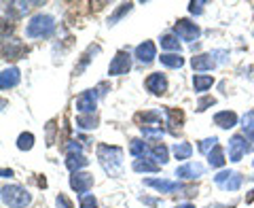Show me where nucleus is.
Returning <instances> with one entry per match:
<instances>
[{"mask_svg": "<svg viewBox=\"0 0 254 208\" xmlns=\"http://www.w3.org/2000/svg\"><path fill=\"white\" fill-rule=\"evenodd\" d=\"M98 159L104 172L110 177H119L123 170V149L117 145H100L98 147Z\"/></svg>", "mask_w": 254, "mask_h": 208, "instance_id": "nucleus-1", "label": "nucleus"}, {"mask_svg": "<svg viewBox=\"0 0 254 208\" xmlns=\"http://www.w3.org/2000/svg\"><path fill=\"white\" fill-rule=\"evenodd\" d=\"M53 32H55V19H53V15H47V13L34 15L26 26L28 38H49Z\"/></svg>", "mask_w": 254, "mask_h": 208, "instance_id": "nucleus-2", "label": "nucleus"}, {"mask_svg": "<svg viewBox=\"0 0 254 208\" xmlns=\"http://www.w3.org/2000/svg\"><path fill=\"white\" fill-rule=\"evenodd\" d=\"M144 185L157 189L159 194H178V196H185V198L197 196V187L182 185V183H174V181H165V179H144Z\"/></svg>", "mask_w": 254, "mask_h": 208, "instance_id": "nucleus-3", "label": "nucleus"}, {"mask_svg": "<svg viewBox=\"0 0 254 208\" xmlns=\"http://www.w3.org/2000/svg\"><path fill=\"white\" fill-rule=\"evenodd\" d=\"M32 202V196L21 185H4L2 187V204L9 208H26Z\"/></svg>", "mask_w": 254, "mask_h": 208, "instance_id": "nucleus-4", "label": "nucleus"}, {"mask_svg": "<svg viewBox=\"0 0 254 208\" xmlns=\"http://www.w3.org/2000/svg\"><path fill=\"white\" fill-rule=\"evenodd\" d=\"M252 149H254V145L244 134H235V136H231V140H229V159H231V162H242V157L246 153H250Z\"/></svg>", "mask_w": 254, "mask_h": 208, "instance_id": "nucleus-5", "label": "nucleus"}, {"mask_svg": "<svg viewBox=\"0 0 254 208\" xmlns=\"http://www.w3.org/2000/svg\"><path fill=\"white\" fill-rule=\"evenodd\" d=\"M174 34H176L180 41H187V43H193L201 36V28L197 26L195 21L190 19H178L174 23Z\"/></svg>", "mask_w": 254, "mask_h": 208, "instance_id": "nucleus-6", "label": "nucleus"}, {"mask_svg": "<svg viewBox=\"0 0 254 208\" xmlns=\"http://www.w3.org/2000/svg\"><path fill=\"white\" fill-rule=\"evenodd\" d=\"M214 183H216L220 189H225V191H237L242 187L244 177L240 172H233V170H220L216 177H214Z\"/></svg>", "mask_w": 254, "mask_h": 208, "instance_id": "nucleus-7", "label": "nucleus"}, {"mask_svg": "<svg viewBox=\"0 0 254 208\" xmlns=\"http://www.w3.org/2000/svg\"><path fill=\"white\" fill-rule=\"evenodd\" d=\"M131 70V55L127 51H117L113 62L108 64V75L110 77H121Z\"/></svg>", "mask_w": 254, "mask_h": 208, "instance_id": "nucleus-8", "label": "nucleus"}, {"mask_svg": "<svg viewBox=\"0 0 254 208\" xmlns=\"http://www.w3.org/2000/svg\"><path fill=\"white\" fill-rule=\"evenodd\" d=\"M95 106H98V90H85L83 94H78L76 110L81 115H93Z\"/></svg>", "mask_w": 254, "mask_h": 208, "instance_id": "nucleus-9", "label": "nucleus"}, {"mask_svg": "<svg viewBox=\"0 0 254 208\" xmlns=\"http://www.w3.org/2000/svg\"><path fill=\"white\" fill-rule=\"evenodd\" d=\"M70 187H72V191H76L78 198L89 194V189L93 187V174H89V172H74L72 177H70Z\"/></svg>", "mask_w": 254, "mask_h": 208, "instance_id": "nucleus-10", "label": "nucleus"}, {"mask_svg": "<svg viewBox=\"0 0 254 208\" xmlns=\"http://www.w3.org/2000/svg\"><path fill=\"white\" fill-rule=\"evenodd\" d=\"M2 55L4 60H21L26 55V45L17 38H6L2 41Z\"/></svg>", "mask_w": 254, "mask_h": 208, "instance_id": "nucleus-11", "label": "nucleus"}, {"mask_svg": "<svg viewBox=\"0 0 254 208\" xmlns=\"http://www.w3.org/2000/svg\"><path fill=\"white\" fill-rule=\"evenodd\" d=\"M144 85L153 96H163L165 92H168V77H165L163 73H153V75L146 77Z\"/></svg>", "mask_w": 254, "mask_h": 208, "instance_id": "nucleus-12", "label": "nucleus"}, {"mask_svg": "<svg viewBox=\"0 0 254 208\" xmlns=\"http://www.w3.org/2000/svg\"><path fill=\"white\" fill-rule=\"evenodd\" d=\"M205 172V166L199 162H187L185 166L176 168V177L178 179H185V181H193V179H199L203 177Z\"/></svg>", "mask_w": 254, "mask_h": 208, "instance_id": "nucleus-13", "label": "nucleus"}, {"mask_svg": "<svg viewBox=\"0 0 254 208\" xmlns=\"http://www.w3.org/2000/svg\"><path fill=\"white\" fill-rule=\"evenodd\" d=\"M133 55H136V60L140 64L148 66V64L155 62V58H157V47H155L153 41H144V43H140L136 49H133Z\"/></svg>", "mask_w": 254, "mask_h": 208, "instance_id": "nucleus-14", "label": "nucleus"}, {"mask_svg": "<svg viewBox=\"0 0 254 208\" xmlns=\"http://www.w3.org/2000/svg\"><path fill=\"white\" fill-rule=\"evenodd\" d=\"M21 81V73L17 66H9L2 70V75H0V90L6 92V90H13V87H17Z\"/></svg>", "mask_w": 254, "mask_h": 208, "instance_id": "nucleus-15", "label": "nucleus"}, {"mask_svg": "<svg viewBox=\"0 0 254 208\" xmlns=\"http://www.w3.org/2000/svg\"><path fill=\"white\" fill-rule=\"evenodd\" d=\"M190 66L197 73H208V70L216 68V60H214L212 53H199V55H193L190 58Z\"/></svg>", "mask_w": 254, "mask_h": 208, "instance_id": "nucleus-16", "label": "nucleus"}, {"mask_svg": "<svg viewBox=\"0 0 254 208\" xmlns=\"http://www.w3.org/2000/svg\"><path fill=\"white\" fill-rule=\"evenodd\" d=\"M163 113H165V123L170 125V132H172V134H178V130L182 127V121H185V115H182V110H180V108H170V106H165Z\"/></svg>", "mask_w": 254, "mask_h": 208, "instance_id": "nucleus-17", "label": "nucleus"}, {"mask_svg": "<svg viewBox=\"0 0 254 208\" xmlns=\"http://www.w3.org/2000/svg\"><path fill=\"white\" fill-rule=\"evenodd\" d=\"M89 166V159H87L83 153H66V168L70 172H81L83 168Z\"/></svg>", "mask_w": 254, "mask_h": 208, "instance_id": "nucleus-18", "label": "nucleus"}, {"mask_svg": "<svg viewBox=\"0 0 254 208\" xmlns=\"http://www.w3.org/2000/svg\"><path fill=\"white\" fill-rule=\"evenodd\" d=\"M214 123L222 127V130H231V127L237 125V115L233 110H220V113L214 115Z\"/></svg>", "mask_w": 254, "mask_h": 208, "instance_id": "nucleus-19", "label": "nucleus"}, {"mask_svg": "<svg viewBox=\"0 0 254 208\" xmlns=\"http://www.w3.org/2000/svg\"><path fill=\"white\" fill-rule=\"evenodd\" d=\"M133 172H159V170H161V166H159L157 162H155V159L153 157H140V159H136V162H133Z\"/></svg>", "mask_w": 254, "mask_h": 208, "instance_id": "nucleus-20", "label": "nucleus"}, {"mask_svg": "<svg viewBox=\"0 0 254 208\" xmlns=\"http://www.w3.org/2000/svg\"><path fill=\"white\" fill-rule=\"evenodd\" d=\"M140 132H142V136H144V138H148V140H159V138H163L165 127H163V121H159V123L142 125Z\"/></svg>", "mask_w": 254, "mask_h": 208, "instance_id": "nucleus-21", "label": "nucleus"}, {"mask_svg": "<svg viewBox=\"0 0 254 208\" xmlns=\"http://www.w3.org/2000/svg\"><path fill=\"white\" fill-rule=\"evenodd\" d=\"M148 153H150V157H153L159 166L170 162V149L165 147V145H161V142H155V145L148 149Z\"/></svg>", "mask_w": 254, "mask_h": 208, "instance_id": "nucleus-22", "label": "nucleus"}, {"mask_svg": "<svg viewBox=\"0 0 254 208\" xmlns=\"http://www.w3.org/2000/svg\"><path fill=\"white\" fill-rule=\"evenodd\" d=\"M159 62H161L165 68H172V70H178L185 66V58H182L180 53H161Z\"/></svg>", "mask_w": 254, "mask_h": 208, "instance_id": "nucleus-23", "label": "nucleus"}, {"mask_svg": "<svg viewBox=\"0 0 254 208\" xmlns=\"http://www.w3.org/2000/svg\"><path fill=\"white\" fill-rule=\"evenodd\" d=\"M214 85V77L212 75H195L193 77V90L197 94H205Z\"/></svg>", "mask_w": 254, "mask_h": 208, "instance_id": "nucleus-24", "label": "nucleus"}, {"mask_svg": "<svg viewBox=\"0 0 254 208\" xmlns=\"http://www.w3.org/2000/svg\"><path fill=\"white\" fill-rule=\"evenodd\" d=\"M172 153L176 159H180V162H187V159H190V155H193V145H190V142H185V140L176 142L172 149Z\"/></svg>", "mask_w": 254, "mask_h": 208, "instance_id": "nucleus-25", "label": "nucleus"}, {"mask_svg": "<svg viewBox=\"0 0 254 208\" xmlns=\"http://www.w3.org/2000/svg\"><path fill=\"white\" fill-rule=\"evenodd\" d=\"M159 45H161V49H165L168 53H180V43H178L176 34H163L159 38Z\"/></svg>", "mask_w": 254, "mask_h": 208, "instance_id": "nucleus-26", "label": "nucleus"}, {"mask_svg": "<svg viewBox=\"0 0 254 208\" xmlns=\"http://www.w3.org/2000/svg\"><path fill=\"white\" fill-rule=\"evenodd\" d=\"M208 164H210V168H222L227 164V159H225V151H222V147L220 145H216L214 147L210 153H208Z\"/></svg>", "mask_w": 254, "mask_h": 208, "instance_id": "nucleus-27", "label": "nucleus"}, {"mask_svg": "<svg viewBox=\"0 0 254 208\" xmlns=\"http://www.w3.org/2000/svg\"><path fill=\"white\" fill-rule=\"evenodd\" d=\"M146 149H148V145H146V140H142V138H133V140L129 142V155L136 157V159L144 157Z\"/></svg>", "mask_w": 254, "mask_h": 208, "instance_id": "nucleus-28", "label": "nucleus"}, {"mask_svg": "<svg viewBox=\"0 0 254 208\" xmlns=\"http://www.w3.org/2000/svg\"><path fill=\"white\" fill-rule=\"evenodd\" d=\"M131 9H133V4H131V2H123V4H119V6H117V11L108 17V26H115V23H117L119 19H123L125 15L129 13Z\"/></svg>", "mask_w": 254, "mask_h": 208, "instance_id": "nucleus-29", "label": "nucleus"}, {"mask_svg": "<svg viewBox=\"0 0 254 208\" xmlns=\"http://www.w3.org/2000/svg\"><path fill=\"white\" fill-rule=\"evenodd\" d=\"M76 127H81V130H95V127H98V117L95 115H78Z\"/></svg>", "mask_w": 254, "mask_h": 208, "instance_id": "nucleus-30", "label": "nucleus"}, {"mask_svg": "<svg viewBox=\"0 0 254 208\" xmlns=\"http://www.w3.org/2000/svg\"><path fill=\"white\" fill-rule=\"evenodd\" d=\"M95 53H100V47H98V45H91L89 49L85 51V55H83L81 64H78V66L74 68V75H81V73H83V70H85V66H87V64L91 62V55H95Z\"/></svg>", "mask_w": 254, "mask_h": 208, "instance_id": "nucleus-31", "label": "nucleus"}, {"mask_svg": "<svg viewBox=\"0 0 254 208\" xmlns=\"http://www.w3.org/2000/svg\"><path fill=\"white\" fill-rule=\"evenodd\" d=\"M244 136L254 145V110L244 117Z\"/></svg>", "mask_w": 254, "mask_h": 208, "instance_id": "nucleus-32", "label": "nucleus"}, {"mask_svg": "<svg viewBox=\"0 0 254 208\" xmlns=\"http://www.w3.org/2000/svg\"><path fill=\"white\" fill-rule=\"evenodd\" d=\"M32 147H34V134H32V132L19 134V138H17V149H19V151H30Z\"/></svg>", "mask_w": 254, "mask_h": 208, "instance_id": "nucleus-33", "label": "nucleus"}, {"mask_svg": "<svg viewBox=\"0 0 254 208\" xmlns=\"http://www.w3.org/2000/svg\"><path fill=\"white\" fill-rule=\"evenodd\" d=\"M216 145H218V138H216V136H212V138H205V140H201V142H199V151H201V153L208 155L210 151H212L214 147H216Z\"/></svg>", "mask_w": 254, "mask_h": 208, "instance_id": "nucleus-34", "label": "nucleus"}, {"mask_svg": "<svg viewBox=\"0 0 254 208\" xmlns=\"http://www.w3.org/2000/svg\"><path fill=\"white\" fill-rule=\"evenodd\" d=\"M78 204H81V208H98V200H95L91 194H85L78 198Z\"/></svg>", "mask_w": 254, "mask_h": 208, "instance_id": "nucleus-35", "label": "nucleus"}, {"mask_svg": "<svg viewBox=\"0 0 254 208\" xmlns=\"http://www.w3.org/2000/svg\"><path fill=\"white\" fill-rule=\"evenodd\" d=\"M216 104V100L212 98V96H201L199 98V102H197V113H203L208 106H214Z\"/></svg>", "mask_w": 254, "mask_h": 208, "instance_id": "nucleus-36", "label": "nucleus"}, {"mask_svg": "<svg viewBox=\"0 0 254 208\" xmlns=\"http://www.w3.org/2000/svg\"><path fill=\"white\" fill-rule=\"evenodd\" d=\"M203 0H199V2H189V13L190 15H201L203 13Z\"/></svg>", "mask_w": 254, "mask_h": 208, "instance_id": "nucleus-37", "label": "nucleus"}, {"mask_svg": "<svg viewBox=\"0 0 254 208\" xmlns=\"http://www.w3.org/2000/svg\"><path fill=\"white\" fill-rule=\"evenodd\" d=\"M55 204H58V208H72V202L68 200L66 194H60L58 198H55Z\"/></svg>", "mask_w": 254, "mask_h": 208, "instance_id": "nucleus-38", "label": "nucleus"}, {"mask_svg": "<svg viewBox=\"0 0 254 208\" xmlns=\"http://www.w3.org/2000/svg\"><path fill=\"white\" fill-rule=\"evenodd\" d=\"M53 132H55V121H49L47 123V145H53Z\"/></svg>", "mask_w": 254, "mask_h": 208, "instance_id": "nucleus-39", "label": "nucleus"}, {"mask_svg": "<svg viewBox=\"0 0 254 208\" xmlns=\"http://www.w3.org/2000/svg\"><path fill=\"white\" fill-rule=\"evenodd\" d=\"M2 177H4V179H11V177H13V170H6V168H4V170H2Z\"/></svg>", "mask_w": 254, "mask_h": 208, "instance_id": "nucleus-40", "label": "nucleus"}, {"mask_svg": "<svg viewBox=\"0 0 254 208\" xmlns=\"http://www.w3.org/2000/svg\"><path fill=\"white\" fill-rule=\"evenodd\" d=\"M176 208H195V204H189V202H182V204H178Z\"/></svg>", "mask_w": 254, "mask_h": 208, "instance_id": "nucleus-41", "label": "nucleus"}, {"mask_svg": "<svg viewBox=\"0 0 254 208\" xmlns=\"http://www.w3.org/2000/svg\"><path fill=\"white\" fill-rule=\"evenodd\" d=\"M252 200H254V191H252V196H248V198H246V202H252Z\"/></svg>", "mask_w": 254, "mask_h": 208, "instance_id": "nucleus-42", "label": "nucleus"}]
</instances>
